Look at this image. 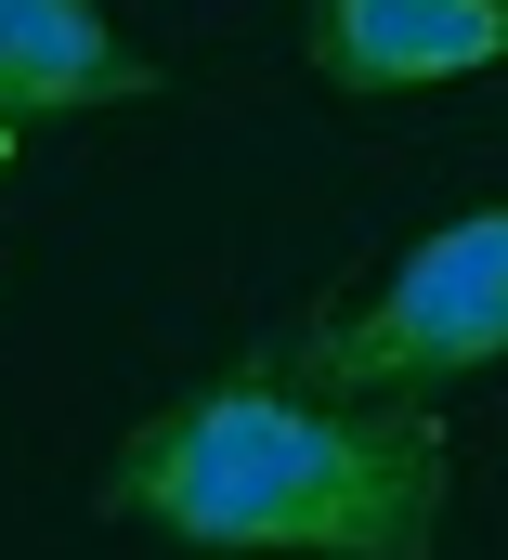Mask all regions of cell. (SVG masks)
Instances as JSON below:
<instances>
[{"instance_id": "obj_1", "label": "cell", "mask_w": 508, "mask_h": 560, "mask_svg": "<svg viewBox=\"0 0 508 560\" xmlns=\"http://www.w3.org/2000/svg\"><path fill=\"white\" fill-rule=\"evenodd\" d=\"M443 482V418L417 392H339L300 352L222 365L105 456V509L209 560H430Z\"/></svg>"}, {"instance_id": "obj_2", "label": "cell", "mask_w": 508, "mask_h": 560, "mask_svg": "<svg viewBox=\"0 0 508 560\" xmlns=\"http://www.w3.org/2000/svg\"><path fill=\"white\" fill-rule=\"evenodd\" d=\"M287 352L339 392H417V405L508 365V209H470V222L417 235L366 300L313 313Z\"/></svg>"}, {"instance_id": "obj_3", "label": "cell", "mask_w": 508, "mask_h": 560, "mask_svg": "<svg viewBox=\"0 0 508 560\" xmlns=\"http://www.w3.org/2000/svg\"><path fill=\"white\" fill-rule=\"evenodd\" d=\"M313 79L339 92H443L508 66V0H313Z\"/></svg>"}, {"instance_id": "obj_4", "label": "cell", "mask_w": 508, "mask_h": 560, "mask_svg": "<svg viewBox=\"0 0 508 560\" xmlns=\"http://www.w3.org/2000/svg\"><path fill=\"white\" fill-rule=\"evenodd\" d=\"M170 66L130 52L105 0H0V131H53V118H105L143 105Z\"/></svg>"}, {"instance_id": "obj_5", "label": "cell", "mask_w": 508, "mask_h": 560, "mask_svg": "<svg viewBox=\"0 0 508 560\" xmlns=\"http://www.w3.org/2000/svg\"><path fill=\"white\" fill-rule=\"evenodd\" d=\"M0 183H13V131H0Z\"/></svg>"}]
</instances>
